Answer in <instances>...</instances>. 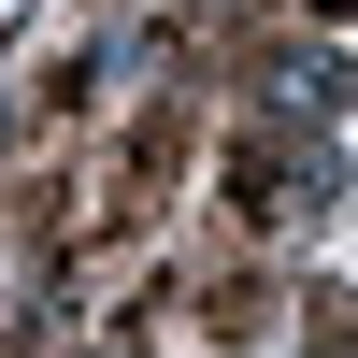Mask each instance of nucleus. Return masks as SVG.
Wrapping results in <instances>:
<instances>
[{
	"label": "nucleus",
	"mask_w": 358,
	"mask_h": 358,
	"mask_svg": "<svg viewBox=\"0 0 358 358\" xmlns=\"http://www.w3.org/2000/svg\"><path fill=\"white\" fill-rule=\"evenodd\" d=\"M273 115H301V129L344 115V57H287V72H273Z\"/></svg>",
	"instance_id": "obj_1"
}]
</instances>
